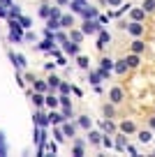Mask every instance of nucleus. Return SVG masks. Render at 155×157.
Listing matches in <instances>:
<instances>
[{
	"instance_id": "29",
	"label": "nucleus",
	"mask_w": 155,
	"mask_h": 157,
	"mask_svg": "<svg viewBox=\"0 0 155 157\" xmlns=\"http://www.w3.org/2000/svg\"><path fill=\"white\" fill-rule=\"evenodd\" d=\"M56 93H58V95H70V93H72V86H70L67 81H60V86H58Z\"/></svg>"
},
{
	"instance_id": "33",
	"label": "nucleus",
	"mask_w": 155,
	"mask_h": 157,
	"mask_svg": "<svg viewBox=\"0 0 155 157\" xmlns=\"http://www.w3.org/2000/svg\"><path fill=\"white\" fill-rule=\"evenodd\" d=\"M60 113H63L65 120H72V118H74V109L72 106H60Z\"/></svg>"
},
{
	"instance_id": "5",
	"label": "nucleus",
	"mask_w": 155,
	"mask_h": 157,
	"mask_svg": "<svg viewBox=\"0 0 155 157\" xmlns=\"http://www.w3.org/2000/svg\"><path fill=\"white\" fill-rule=\"evenodd\" d=\"M60 129H63L65 139H74L79 127H77V123H74V120H63V123H60Z\"/></svg>"
},
{
	"instance_id": "40",
	"label": "nucleus",
	"mask_w": 155,
	"mask_h": 157,
	"mask_svg": "<svg viewBox=\"0 0 155 157\" xmlns=\"http://www.w3.org/2000/svg\"><path fill=\"white\" fill-rule=\"evenodd\" d=\"M144 12H153L155 10V0H144V7H141Z\"/></svg>"
},
{
	"instance_id": "2",
	"label": "nucleus",
	"mask_w": 155,
	"mask_h": 157,
	"mask_svg": "<svg viewBox=\"0 0 155 157\" xmlns=\"http://www.w3.org/2000/svg\"><path fill=\"white\" fill-rule=\"evenodd\" d=\"M100 28H102V25H100L97 19H83V23H81V33L86 35V37H88V35H97Z\"/></svg>"
},
{
	"instance_id": "15",
	"label": "nucleus",
	"mask_w": 155,
	"mask_h": 157,
	"mask_svg": "<svg viewBox=\"0 0 155 157\" xmlns=\"http://www.w3.org/2000/svg\"><path fill=\"white\" fill-rule=\"evenodd\" d=\"M74 25V14H63L60 16V28L63 30H70Z\"/></svg>"
},
{
	"instance_id": "32",
	"label": "nucleus",
	"mask_w": 155,
	"mask_h": 157,
	"mask_svg": "<svg viewBox=\"0 0 155 157\" xmlns=\"http://www.w3.org/2000/svg\"><path fill=\"white\" fill-rule=\"evenodd\" d=\"M16 21H19V25H21L23 30H28V28H30V23H33V19H30V16H23V14H21Z\"/></svg>"
},
{
	"instance_id": "28",
	"label": "nucleus",
	"mask_w": 155,
	"mask_h": 157,
	"mask_svg": "<svg viewBox=\"0 0 155 157\" xmlns=\"http://www.w3.org/2000/svg\"><path fill=\"white\" fill-rule=\"evenodd\" d=\"M74 58H77V65L81 69H90V60H88L86 56H74Z\"/></svg>"
},
{
	"instance_id": "41",
	"label": "nucleus",
	"mask_w": 155,
	"mask_h": 157,
	"mask_svg": "<svg viewBox=\"0 0 155 157\" xmlns=\"http://www.w3.org/2000/svg\"><path fill=\"white\" fill-rule=\"evenodd\" d=\"M116 72H118V74H125V72H127V63H125V60H118Z\"/></svg>"
},
{
	"instance_id": "17",
	"label": "nucleus",
	"mask_w": 155,
	"mask_h": 157,
	"mask_svg": "<svg viewBox=\"0 0 155 157\" xmlns=\"http://www.w3.org/2000/svg\"><path fill=\"white\" fill-rule=\"evenodd\" d=\"M60 81H63V78H60V76H56V74L51 72V74H49V78H46V83H49V90H58Z\"/></svg>"
},
{
	"instance_id": "4",
	"label": "nucleus",
	"mask_w": 155,
	"mask_h": 157,
	"mask_svg": "<svg viewBox=\"0 0 155 157\" xmlns=\"http://www.w3.org/2000/svg\"><path fill=\"white\" fill-rule=\"evenodd\" d=\"M60 106V97L56 90H49L46 95H44V109H58Z\"/></svg>"
},
{
	"instance_id": "14",
	"label": "nucleus",
	"mask_w": 155,
	"mask_h": 157,
	"mask_svg": "<svg viewBox=\"0 0 155 157\" xmlns=\"http://www.w3.org/2000/svg\"><path fill=\"white\" fill-rule=\"evenodd\" d=\"M33 90H37V93H49V83H46V78H35L33 81Z\"/></svg>"
},
{
	"instance_id": "16",
	"label": "nucleus",
	"mask_w": 155,
	"mask_h": 157,
	"mask_svg": "<svg viewBox=\"0 0 155 157\" xmlns=\"http://www.w3.org/2000/svg\"><path fill=\"white\" fill-rule=\"evenodd\" d=\"M109 99H111L113 104H121L123 102V88H111L109 90Z\"/></svg>"
},
{
	"instance_id": "22",
	"label": "nucleus",
	"mask_w": 155,
	"mask_h": 157,
	"mask_svg": "<svg viewBox=\"0 0 155 157\" xmlns=\"http://www.w3.org/2000/svg\"><path fill=\"white\" fill-rule=\"evenodd\" d=\"M74 123H77V127L86 129V132H88V129H90V118H88V116H79L77 120H74Z\"/></svg>"
},
{
	"instance_id": "26",
	"label": "nucleus",
	"mask_w": 155,
	"mask_h": 157,
	"mask_svg": "<svg viewBox=\"0 0 155 157\" xmlns=\"http://www.w3.org/2000/svg\"><path fill=\"white\" fill-rule=\"evenodd\" d=\"M102 132H107V134H113V132H116V125L111 123V118H107V120L102 123Z\"/></svg>"
},
{
	"instance_id": "38",
	"label": "nucleus",
	"mask_w": 155,
	"mask_h": 157,
	"mask_svg": "<svg viewBox=\"0 0 155 157\" xmlns=\"http://www.w3.org/2000/svg\"><path fill=\"white\" fill-rule=\"evenodd\" d=\"M60 16H63V10L58 5H51V16L49 19H60Z\"/></svg>"
},
{
	"instance_id": "37",
	"label": "nucleus",
	"mask_w": 155,
	"mask_h": 157,
	"mask_svg": "<svg viewBox=\"0 0 155 157\" xmlns=\"http://www.w3.org/2000/svg\"><path fill=\"white\" fill-rule=\"evenodd\" d=\"M144 19H146L144 10H132V21H144Z\"/></svg>"
},
{
	"instance_id": "45",
	"label": "nucleus",
	"mask_w": 155,
	"mask_h": 157,
	"mask_svg": "<svg viewBox=\"0 0 155 157\" xmlns=\"http://www.w3.org/2000/svg\"><path fill=\"white\" fill-rule=\"evenodd\" d=\"M56 67H58V63H46V65H44V69H46V72H54Z\"/></svg>"
},
{
	"instance_id": "9",
	"label": "nucleus",
	"mask_w": 155,
	"mask_h": 157,
	"mask_svg": "<svg viewBox=\"0 0 155 157\" xmlns=\"http://www.w3.org/2000/svg\"><path fill=\"white\" fill-rule=\"evenodd\" d=\"M60 46H63V53L65 56H79V44H74L72 39H65Z\"/></svg>"
},
{
	"instance_id": "25",
	"label": "nucleus",
	"mask_w": 155,
	"mask_h": 157,
	"mask_svg": "<svg viewBox=\"0 0 155 157\" xmlns=\"http://www.w3.org/2000/svg\"><path fill=\"white\" fill-rule=\"evenodd\" d=\"M100 81H102V74L100 72H90V69H88V83L100 86Z\"/></svg>"
},
{
	"instance_id": "43",
	"label": "nucleus",
	"mask_w": 155,
	"mask_h": 157,
	"mask_svg": "<svg viewBox=\"0 0 155 157\" xmlns=\"http://www.w3.org/2000/svg\"><path fill=\"white\" fill-rule=\"evenodd\" d=\"M100 146H104V148H113V141H111L109 136H102V143H100Z\"/></svg>"
},
{
	"instance_id": "52",
	"label": "nucleus",
	"mask_w": 155,
	"mask_h": 157,
	"mask_svg": "<svg viewBox=\"0 0 155 157\" xmlns=\"http://www.w3.org/2000/svg\"><path fill=\"white\" fill-rule=\"evenodd\" d=\"M0 143H5V132L0 129Z\"/></svg>"
},
{
	"instance_id": "21",
	"label": "nucleus",
	"mask_w": 155,
	"mask_h": 157,
	"mask_svg": "<svg viewBox=\"0 0 155 157\" xmlns=\"http://www.w3.org/2000/svg\"><path fill=\"white\" fill-rule=\"evenodd\" d=\"M33 104H35V109H42L44 106V93H37V90H33Z\"/></svg>"
},
{
	"instance_id": "7",
	"label": "nucleus",
	"mask_w": 155,
	"mask_h": 157,
	"mask_svg": "<svg viewBox=\"0 0 155 157\" xmlns=\"http://www.w3.org/2000/svg\"><path fill=\"white\" fill-rule=\"evenodd\" d=\"M125 30H127V33L132 35V37H141L146 28L141 25V21H132V23H127V25H125Z\"/></svg>"
},
{
	"instance_id": "13",
	"label": "nucleus",
	"mask_w": 155,
	"mask_h": 157,
	"mask_svg": "<svg viewBox=\"0 0 155 157\" xmlns=\"http://www.w3.org/2000/svg\"><path fill=\"white\" fill-rule=\"evenodd\" d=\"M54 46H56V42H54V39H51V37H44L42 42L37 44V51H44V53H49V51L54 49Z\"/></svg>"
},
{
	"instance_id": "48",
	"label": "nucleus",
	"mask_w": 155,
	"mask_h": 157,
	"mask_svg": "<svg viewBox=\"0 0 155 157\" xmlns=\"http://www.w3.org/2000/svg\"><path fill=\"white\" fill-rule=\"evenodd\" d=\"M107 5H113V7H118V5H123V0H107Z\"/></svg>"
},
{
	"instance_id": "49",
	"label": "nucleus",
	"mask_w": 155,
	"mask_h": 157,
	"mask_svg": "<svg viewBox=\"0 0 155 157\" xmlns=\"http://www.w3.org/2000/svg\"><path fill=\"white\" fill-rule=\"evenodd\" d=\"M125 150H127V152H130V155H137V148H134V146H127V148H125Z\"/></svg>"
},
{
	"instance_id": "30",
	"label": "nucleus",
	"mask_w": 155,
	"mask_h": 157,
	"mask_svg": "<svg viewBox=\"0 0 155 157\" xmlns=\"http://www.w3.org/2000/svg\"><path fill=\"white\" fill-rule=\"evenodd\" d=\"M144 49H146V44H144V42H141L139 37H137L134 42H132V53H141V51H144Z\"/></svg>"
},
{
	"instance_id": "51",
	"label": "nucleus",
	"mask_w": 155,
	"mask_h": 157,
	"mask_svg": "<svg viewBox=\"0 0 155 157\" xmlns=\"http://www.w3.org/2000/svg\"><path fill=\"white\" fill-rule=\"evenodd\" d=\"M148 125H150V129H155V118H150V120H148Z\"/></svg>"
},
{
	"instance_id": "46",
	"label": "nucleus",
	"mask_w": 155,
	"mask_h": 157,
	"mask_svg": "<svg viewBox=\"0 0 155 157\" xmlns=\"http://www.w3.org/2000/svg\"><path fill=\"white\" fill-rule=\"evenodd\" d=\"M54 5H58V7H67V5H70V0H56Z\"/></svg>"
},
{
	"instance_id": "3",
	"label": "nucleus",
	"mask_w": 155,
	"mask_h": 157,
	"mask_svg": "<svg viewBox=\"0 0 155 157\" xmlns=\"http://www.w3.org/2000/svg\"><path fill=\"white\" fill-rule=\"evenodd\" d=\"M7 56H10L12 65L16 67V72H26L28 63H26V56H23V53H14V51H7Z\"/></svg>"
},
{
	"instance_id": "31",
	"label": "nucleus",
	"mask_w": 155,
	"mask_h": 157,
	"mask_svg": "<svg viewBox=\"0 0 155 157\" xmlns=\"http://www.w3.org/2000/svg\"><path fill=\"white\" fill-rule=\"evenodd\" d=\"M125 63H127V67H139L141 60H139V56H137V53H132V56H127V58H125Z\"/></svg>"
},
{
	"instance_id": "24",
	"label": "nucleus",
	"mask_w": 155,
	"mask_h": 157,
	"mask_svg": "<svg viewBox=\"0 0 155 157\" xmlns=\"http://www.w3.org/2000/svg\"><path fill=\"white\" fill-rule=\"evenodd\" d=\"M21 16V7L19 5H12V7H7V19H19ZM5 19V21H7Z\"/></svg>"
},
{
	"instance_id": "11",
	"label": "nucleus",
	"mask_w": 155,
	"mask_h": 157,
	"mask_svg": "<svg viewBox=\"0 0 155 157\" xmlns=\"http://www.w3.org/2000/svg\"><path fill=\"white\" fill-rule=\"evenodd\" d=\"M109 42H111V35H109L104 28H100V33H97V44L95 46H97V49H104Z\"/></svg>"
},
{
	"instance_id": "36",
	"label": "nucleus",
	"mask_w": 155,
	"mask_h": 157,
	"mask_svg": "<svg viewBox=\"0 0 155 157\" xmlns=\"http://www.w3.org/2000/svg\"><path fill=\"white\" fill-rule=\"evenodd\" d=\"M116 148H118V150H125V148H127V141H125L123 134H118V136H116Z\"/></svg>"
},
{
	"instance_id": "44",
	"label": "nucleus",
	"mask_w": 155,
	"mask_h": 157,
	"mask_svg": "<svg viewBox=\"0 0 155 157\" xmlns=\"http://www.w3.org/2000/svg\"><path fill=\"white\" fill-rule=\"evenodd\" d=\"M23 42H35V33H30V28H28V33L23 35Z\"/></svg>"
},
{
	"instance_id": "50",
	"label": "nucleus",
	"mask_w": 155,
	"mask_h": 157,
	"mask_svg": "<svg viewBox=\"0 0 155 157\" xmlns=\"http://www.w3.org/2000/svg\"><path fill=\"white\" fill-rule=\"evenodd\" d=\"M0 155H7V148H5V143H0Z\"/></svg>"
},
{
	"instance_id": "42",
	"label": "nucleus",
	"mask_w": 155,
	"mask_h": 157,
	"mask_svg": "<svg viewBox=\"0 0 155 157\" xmlns=\"http://www.w3.org/2000/svg\"><path fill=\"white\" fill-rule=\"evenodd\" d=\"M60 97V106H72V99H70V95H58Z\"/></svg>"
},
{
	"instance_id": "23",
	"label": "nucleus",
	"mask_w": 155,
	"mask_h": 157,
	"mask_svg": "<svg viewBox=\"0 0 155 157\" xmlns=\"http://www.w3.org/2000/svg\"><path fill=\"white\" fill-rule=\"evenodd\" d=\"M72 152H74V155H83V141H81V139H72Z\"/></svg>"
},
{
	"instance_id": "34",
	"label": "nucleus",
	"mask_w": 155,
	"mask_h": 157,
	"mask_svg": "<svg viewBox=\"0 0 155 157\" xmlns=\"http://www.w3.org/2000/svg\"><path fill=\"white\" fill-rule=\"evenodd\" d=\"M54 139H56L58 143L65 141V134H63V129H60V125H54Z\"/></svg>"
},
{
	"instance_id": "35",
	"label": "nucleus",
	"mask_w": 155,
	"mask_h": 157,
	"mask_svg": "<svg viewBox=\"0 0 155 157\" xmlns=\"http://www.w3.org/2000/svg\"><path fill=\"white\" fill-rule=\"evenodd\" d=\"M44 146H46L49 155H56V152H58V141H46Z\"/></svg>"
},
{
	"instance_id": "12",
	"label": "nucleus",
	"mask_w": 155,
	"mask_h": 157,
	"mask_svg": "<svg viewBox=\"0 0 155 157\" xmlns=\"http://www.w3.org/2000/svg\"><path fill=\"white\" fill-rule=\"evenodd\" d=\"M79 16H81V19H97V7H90V5H86L83 7L81 12H79Z\"/></svg>"
},
{
	"instance_id": "8",
	"label": "nucleus",
	"mask_w": 155,
	"mask_h": 157,
	"mask_svg": "<svg viewBox=\"0 0 155 157\" xmlns=\"http://www.w3.org/2000/svg\"><path fill=\"white\" fill-rule=\"evenodd\" d=\"M46 118H49V125H60L65 120L58 109H46Z\"/></svg>"
},
{
	"instance_id": "10",
	"label": "nucleus",
	"mask_w": 155,
	"mask_h": 157,
	"mask_svg": "<svg viewBox=\"0 0 155 157\" xmlns=\"http://www.w3.org/2000/svg\"><path fill=\"white\" fill-rule=\"evenodd\" d=\"M67 39H72L74 44H81L83 39H86V35L81 33V28H74V25H72V28H70V33H67Z\"/></svg>"
},
{
	"instance_id": "20",
	"label": "nucleus",
	"mask_w": 155,
	"mask_h": 157,
	"mask_svg": "<svg viewBox=\"0 0 155 157\" xmlns=\"http://www.w3.org/2000/svg\"><path fill=\"white\" fill-rule=\"evenodd\" d=\"M37 14H39V19L46 21L49 16H51V5H49V2H42V5H39V10H37Z\"/></svg>"
},
{
	"instance_id": "39",
	"label": "nucleus",
	"mask_w": 155,
	"mask_h": 157,
	"mask_svg": "<svg viewBox=\"0 0 155 157\" xmlns=\"http://www.w3.org/2000/svg\"><path fill=\"white\" fill-rule=\"evenodd\" d=\"M150 139H153V134H150L148 129H144V132H139V141H141V143H148Z\"/></svg>"
},
{
	"instance_id": "6",
	"label": "nucleus",
	"mask_w": 155,
	"mask_h": 157,
	"mask_svg": "<svg viewBox=\"0 0 155 157\" xmlns=\"http://www.w3.org/2000/svg\"><path fill=\"white\" fill-rule=\"evenodd\" d=\"M33 123L37 125V127H44V129L49 127V118H46V109H44V106L35 111V116H33Z\"/></svg>"
},
{
	"instance_id": "19",
	"label": "nucleus",
	"mask_w": 155,
	"mask_h": 157,
	"mask_svg": "<svg viewBox=\"0 0 155 157\" xmlns=\"http://www.w3.org/2000/svg\"><path fill=\"white\" fill-rule=\"evenodd\" d=\"M102 136H104L102 132H95V129L90 132V129H88V141H90L93 146H100V143H102Z\"/></svg>"
},
{
	"instance_id": "18",
	"label": "nucleus",
	"mask_w": 155,
	"mask_h": 157,
	"mask_svg": "<svg viewBox=\"0 0 155 157\" xmlns=\"http://www.w3.org/2000/svg\"><path fill=\"white\" fill-rule=\"evenodd\" d=\"M121 132L123 134H134L137 132V125L132 123V120H123V123H121Z\"/></svg>"
},
{
	"instance_id": "27",
	"label": "nucleus",
	"mask_w": 155,
	"mask_h": 157,
	"mask_svg": "<svg viewBox=\"0 0 155 157\" xmlns=\"http://www.w3.org/2000/svg\"><path fill=\"white\" fill-rule=\"evenodd\" d=\"M102 113H104V118H113V116H116L113 102H111V104H104V106H102Z\"/></svg>"
},
{
	"instance_id": "1",
	"label": "nucleus",
	"mask_w": 155,
	"mask_h": 157,
	"mask_svg": "<svg viewBox=\"0 0 155 157\" xmlns=\"http://www.w3.org/2000/svg\"><path fill=\"white\" fill-rule=\"evenodd\" d=\"M7 28H10V44H21L23 42V28L19 25L16 19H7Z\"/></svg>"
},
{
	"instance_id": "47",
	"label": "nucleus",
	"mask_w": 155,
	"mask_h": 157,
	"mask_svg": "<svg viewBox=\"0 0 155 157\" xmlns=\"http://www.w3.org/2000/svg\"><path fill=\"white\" fill-rule=\"evenodd\" d=\"M0 19H7V7L0 5Z\"/></svg>"
}]
</instances>
